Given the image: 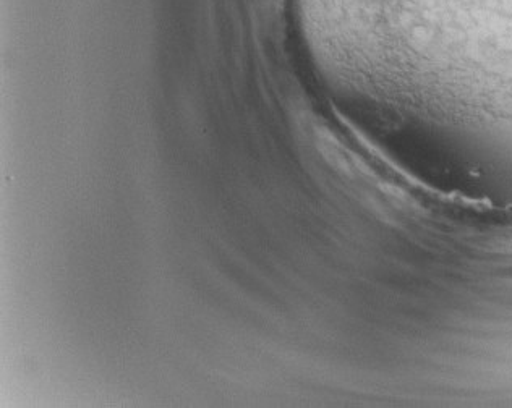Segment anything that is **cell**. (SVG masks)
<instances>
[{
    "mask_svg": "<svg viewBox=\"0 0 512 408\" xmlns=\"http://www.w3.org/2000/svg\"><path fill=\"white\" fill-rule=\"evenodd\" d=\"M404 12L419 25L415 81L457 117L512 136V0H396Z\"/></svg>",
    "mask_w": 512,
    "mask_h": 408,
    "instance_id": "6da1fadb",
    "label": "cell"
}]
</instances>
